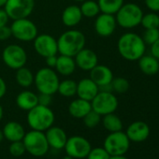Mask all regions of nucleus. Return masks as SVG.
Masks as SVG:
<instances>
[{"label": "nucleus", "mask_w": 159, "mask_h": 159, "mask_svg": "<svg viewBox=\"0 0 159 159\" xmlns=\"http://www.w3.org/2000/svg\"><path fill=\"white\" fill-rule=\"evenodd\" d=\"M45 136L49 143V146L55 150L64 149L66 142L67 140V136L66 132L64 131V129L58 126L52 125L45 131Z\"/></svg>", "instance_id": "nucleus-19"}, {"label": "nucleus", "mask_w": 159, "mask_h": 159, "mask_svg": "<svg viewBox=\"0 0 159 159\" xmlns=\"http://www.w3.org/2000/svg\"><path fill=\"white\" fill-rule=\"evenodd\" d=\"M94 26H95V31L98 36L102 38H108L111 36L116 29L117 23H116L115 16L112 14L100 12L96 17Z\"/></svg>", "instance_id": "nucleus-14"}, {"label": "nucleus", "mask_w": 159, "mask_h": 159, "mask_svg": "<svg viewBox=\"0 0 159 159\" xmlns=\"http://www.w3.org/2000/svg\"><path fill=\"white\" fill-rule=\"evenodd\" d=\"M3 114H4V111H3L2 106L0 105V121H1V120H2V118H3Z\"/></svg>", "instance_id": "nucleus-46"}, {"label": "nucleus", "mask_w": 159, "mask_h": 159, "mask_svg": "<svg viewBox=\"0 0 159 159\" xmlns=\"http://www.w3.org/2000/svg\"><path fill=\"white\" fill-rule=\"evenodd\" d=\"M10 17L7 14L6 11L4 9H0V27L7 25L9 23Z\"/></svg>", "instance_id": "nucleus-41"}, {"label": "nucleus", "mask_w": 159, "mask_h": 159, "mask_svg": "<svg viewBox=\"0 0 159 159\" xmlns=\"http://www.w3.org/2000/svg\"><path fill=\"white\" fill-rule=\"evenodd\" d=\"M64 149L66 152V155L76 159H82L86 158L92 149V146L85 138L82 136H72L67 138Z\"/></svg>", "instance_id": "nucleus-12"}, {"label": "nucleus", "mask_w": 159, "mask_h": 159, "mask_svg": "<svg viewBox=\"0 0 159 159\" xmlns=\"http://www.w3.org/2000/svg\"><path fill=\"white\" fill-rule=\"evenodd\" d=\"M35 8V0H8L4 10L11 20L28 18Z\"/></svg>", "instance_id": "nucleus-11"}, {"label": "nucleus", "mask_w": 159, "mask_h": 159, "mask_svg": "<svg viewBox=\"0 0 159 159\" xmlns=\"http://www.w3.org/2000/svg\"><path fill=\"white\" fill-rule=\"evenodd\" d=\"M85 42L86 39L83 32L74 29L66 31L57 39L58 52L74 57L85 47Z\"/></svg>", "instance_id": "nucleus-2"}, {"label": "nucleus", "mask_w": 159, "mask_h": 159, "mask_svg": "<svg viewBox=\"0 0 159 159\" xmlns=\"http://www.w3.org/2000/svg\"><path fill=\"white\" fill-rule=\"evenodd\" d=\"M74 60L76 66L84 71H90L98 64V57L97 53L93 50L86 48L80 51L74 56Z\"/></svg>", "instance_id": "nucleus-15"}, {"label": "nucleus", "mask_w": 159, "mask_h": 159, "mask_svg": "<svg viewBox=\"0 0 159 159\" xmlns=\"http://www.w3.org/2000/svg\"><path fill=\"white\" fill-rule=\"evenodd\" d=\"M130 146V140L125 132L117 131L110 133L104 140V149L111 156L125 155Z\"/></svg>", "instance_id": "nucleus-7"}, {"label": "nucleus", "mask_w": 159, "mask_h": 159, "mask_svg": "<svg viewBox=\"0 0 159 159\" xmlns=\"http://www.w3.org/2000/svg\"><path fill=\"white\" fill-rule=\"evenodd\" d=\"M2 131H3L4 138L7 139L11 142L23 140V139L25 135L24 126L20 123L15 122V121L8 122L4 125Z\"/></svg>", "instance_id": "nucleus-21"}, {"label": "nucleus", "mask_w": 159, "mask_h": 159, "mask_svg": "<svg viewBox=\"0 0 159 159\" xmlns=\"http://www.w3.org/2000/svg\"><path fill=\"white\" fill-rule=\"evenodd\" d=\"M83 14L79 6L69 5L62 12V22L66 27H74L81 23L83 19Z\"/></svg>", "instance_id": "nucleus-20"}, {"label": "nucleus", "mask_w": 159, "mask_h": 159, "mask_svg": "<svg viewBox=\"0 0 159 159\" xmlns=\"http://www.w3.org/2000/svg\"><path fill=\"white\" fill-rule=\"evenodd\" d=\"M45 60H46V65H47L48 67H51V68L55 67V65H56V62H57V56L56 55L47 56V57H45Z\"/></svg>", "instance_id": "nucleus-42"}, {"label": "nucleus", "mask_w": 159, "mask_h": 159, "mask_svg": "<svg viewBox=\"0 0 159 159\" xmlns=\"http://www.w3.org/2000/svg\"><path fill=\"white\" fill-rule=\"evenodd\" d=\"M146 7L152 12L159 11V0H144Z\"/></svg>", "instance_id": "nucleus-39"}, {"label": "nucleus", "mask_w": 159, "mask_h": 159, "mask_svg": "<svg viewBox=\"0 0 159 159\" xmlns=\"http://www.w3.org/2000/svg\"><path fill=\"white\" fill-rule=\"evenodd\" d=\"M111 155L104 149V147H97L92 148L86 156L87 159H110Z\"/></svg>", "instance_id": "nucleus-35"}, {"label": "nucleus", "mask_w": 159, "mask_h": 159, "mask_svg": "<svg viewBox=\"0 0 159 159\" xmlns=\"http://www.w3.org/2000/svg\"><path fill=\"white\" fill-rule=\"evenodd\" d=\"M90 79L99 87L110 84L113 79V73L111 69L104 65H97L90 70Z\"/></svg>", "instance_id": "nucleus-17"}, {"label": "nucleus", "mask_w": 159, "mask_h": 159, "mask_svg": "<svg viewBox=\"0 0 159 159\" xmlns=\"http://www.w3.org/2000/svg\"><path fill=\"white\" fill-rule=\"evenodd\" d=\"M80 9H81L83 16L85 18H96L101 12L98 1H95V0H85L82 3Z\"/></svg>", "instance_id": "nucleus-30"}, {"label": "nucleus", "mask_w": 159, "mask_h": 159, "mask_svg": "<svg viewBox=\"0 0 159 159\" xmlns=\"http://www.w3.org/2000/svg\"><path fill=\"white\" fill-rule=\"evenodd\" d=\"M11 37H12L11 26H8V25H7L0 27V40H1V41L7 40Z\"/></svg>", "instance_id": "nucleus-37"}, {"label": "nucleus", "mask_w": 159, "mask_h": 159, "mask_svg": "<svg viewBox=\"0 0 159 159\" xmlns=\"http://www.w3.org/2000/svg\"><path fill=\"white\" fill-rule=\"evenodd\" d=\"M17 106L23 111H30L39 104L38 95L32 91H22L16 98Z\"/></svg>", "instance_id": "nucleus-24"}, {"label": "nucleus", "mask_w": 159, "mask_h": 159, "mask_svg": "<svg viewBox=\"0 0 159 159\" xmlns=\"http://www.w3.org/2000/svg\"><path fill=\"white\" fill-rule=\"evenodd\" d=\"M57 93L65 98H72L77 94V83L74 80L66 79L59 83Z\"/></svg>", "instance_id": "nucleus-29"}, {"label": "nucleus", "mask_w": 159, "mask_h": 159, "mask_svg": "<svg viewBox=\"0 0 159 159\" xmlns=\"http://www.w3.org/2000/svg\"><path fill=\"white\" fill-rule=\"evenodd\" d=\"M140 71L147 76H153L159 72V60L152 54H143L139 60Z\"/></svg>", "instance_id": "nucleus-23"}, {"label": "nucleus", "mask_w": 159, "mask_h": 159, "mask_svg": "<svg viewBox=\"0 0 159 159\" xmlns=\"http://www.w3.org/2000/svg\"><path fill=\"white\" fill-rule=\"evenodd\" d=\"M4 139V135H3V131L0 129V142H1Z\"/></svg>", "instance_id": "nucleus-47"}, {"label": "nucleus", "mask_w": 159, "mask_h": 159, "mask_svg": "<svg viewBox=\"0 0 159 159\" xmlns=\"http://www.w3.org/2000/svg\"><path fill=\"white\" fill-rule=\"evenodd\" d=\"M2 59L8 67L16 70L25 66L27 62V53L22 46L11 44L3 50Z\"/></svg>", "instance_id": "nucleus-10"}, {"label": "nucleus", "mask_w": 159, "mask_h": 159, "mask_svg": "<svg viewBox=\"0 0 159 159\" xmlns=\"http://www.w3.org/2000/svg\"><path fill=\"white\" fill-rule=\"evenodd\" d=\"M150 54L159 60V39L150 46Z\"/></svg>", "instance_id": "nucleus-40"}, {"label": "nucleus", "mask_w": 159, "mask_h": 159, "mask_svg": "<svg viewBox=\"0 0 159 159\" xmlns=\"http://www.w3.org/2000/svg\"><path fill=\"white\" fill-rule=\"evenodd\" d=\"M58 74L62 76H69L73 74L76 69V63L74 57L60 54L57 56V62L54 67Z\"/></svg>", "instance_id": "nucleus-25"}, {"label": "nucleus", "mask_w": 159, "mask_h": 159, "mask_svg": "<svg viewBox=\"0 0 159 159\" xmlns=\"http://www.w3.org/2000/svg\"><path fill=\"white\" fill-rule=\"evenodd\" d=\"M12 37L23 42L33 41L38 34V27L28 18H23L18 20H13L11 25Z\"/></svg>", "instance_id": "nucleus-8"}, {"label": "nucleus", "mask_w": 159, "mask_h": 159, "mask_svg": "<svg viewBox=\"0 0 159 159\" xmlns=\"http://www.w3.org/2000/svg\"><path fill=\"white\" fill-rule=\"evenodd\" d=\"M125 134L130 141L142 142L149 138L150 127L143 121H136L128 125Z\"/></svg>", "instance_id": "nucleus-16"}, {"label": "nucleus", "mask_w": 159, "mask_h": 159, "mask_svg": "<svg viewBox=\"0 0 159 159\" xmlns=\"http://www.w3.org/2000/svg\"><path fill=\"white\" fill-rule=\"evenodd\" d=\"M92 110L101 116L114 112L118 108V99L113 92L99 91L91 101Z\"/></svg>", "instance_id": "nucleus-9"}, {"label": "nucleus", "mask_w": 159, "mask_h": 159, "mask_svg": "<svg viewBox=\"0 0 159 159\" xmlns=\"http://www.w3.org/2000/svg\"><path fill=\"white\" fill-rule=\"evenodd\" d=\"M99 92L98 86L92 81L90 78L82 79L79 83H77V96L78 98L92 101L93 98Z\"/></svg>", "instance_id": "nucleus-18"}, {"label": "nucleus", "mask_w": 159, "mask_h": 159, "mask_svg": "<svg viewBox=\"0 0 159 159\" xmlns=\"http://www.w3.org/2000/svg\"><path fill=\"white\" fill-rule=\"evenodd\" d=\"M34 49L36 52L41 57H47L50 55H56L58 52L57 39L49 34H40L33 40Z\"/></svg>", "instance_id": "nucleus-13"}, {"label": "nucleus", "mask_w": 159, "mask_h": 159, "mask_svg": "<svg viewBox=\"0 0 159 159\" xmlns=\"http://www.w3.org/2000/svg\"><path fill=\"white\" fill-rule=\"evenodd\" d=\"M142 39L145 42L146 45H152L159 39V28H151V29H145Z\"/></svg>", "instance_id": "nucleus-34"}, {"label": "nucleus", "mask_w": 159, "mask_h": 159, "mask_svg": "<svg viewBox=\"0 0 159 159\" xmlns=\"http://www.w3.org/2000/svg\"><path fill=\"white\" fill-rule=\"evenodd\" d=\"M101 121H102L104 128L108 130L110 133L121 131L123 129V122L119 116L114 114V112L103 115V118L101 119Z\"/></svg>", "instance_id": "nucleus-27"}, {"label": "nucleus", "mask_w": 159, "mask_h": 159, "mask_svg": "<svg viewBox=\"0 0 159 159\" xmlns=\"http://www.w3.org/2000/svg\"><path fill=\"white\" fill-rule=\"evenodd\" d=\"M34 74L33 72L25 67H20L18 69H16V74H15V80L16 83L24 88H28L30 87L33 84H34Z\"/></svg>", "instance_id": "nucleus-26"}, {"label": "nucleus", "mask_w": 159, "mask_h": 159, "mask_svg": "<svg viewBox=\"0 0 159 159\" xmlns=\"http://www.w3.org/2000/svg\"><path fill=\"white\" fill-rule=\"evenodd\" d=\"M98 4L102 13L115 15L125 3L124 0H98Z\"/></svg>", "instance_id": "nucleus-28"}, {"label": "nucleus", "mask_w": 159, "mask_h": 159, "mask_svg": "<svg viewBox=\"0 0 159 159\" xmlns=\"http://www.w3.org/2000/svg\"><path fill=\"white\" fill-rule=\"evenodd\" d=\"M73 1H76V2H84L85 0H73Z\"/></svg>", "instance_id": "nucleus-49"}, {"label": "nucleus", "mask_w": 159, "mask_h": 159, "mask_svg": "<svg viewBox=\"0 0 159 159\" xmlns=\"http://www.w3.org/2000/svg\"><path fill=\"white\" fill-rule=\"evenodd\" d=\"M38 99H39V105L49 107L51 105V103H52V95L39 93V95L38 96Z\"/></svg>", "instance_id": "nucleus-38"}, {"label": "nucleus", "mask_w": 159, "mask_h": 159, "mask_svg": "<svg viewBox=\"0 0 159 159\" xmlns=\"http://www.w3.org/2000/svg\"><path fill=\"white\" fill-rule=\"evenodd\" d=\"M62 159H74V158H72L71 156H69V155H66L65 157H63Z\"/></svg>", "instance_id": "nucleus-48"}, {"label": "nucleus", "mask_w": 159, "mask_h": 159, "mask_svg": "<svg viewBox=\"0 0 159 159\" xmlns=\"http://www.w3.org/2000/svg\"><path fill=\"white\" fill-rule=\"evenodd\" d=\"M7 92V84L4 80L0 77V98H2Z\"/></svg>", "instance_id": "nucleus-43"}, {"label": "nucleus", "mask_w": 159, "mask_h": 159, "mask_svg": "<svg viewBox=\"0 0 159 159\" xmlns=\"http://www.w3.org/2000/svg\"><path fill=\"white\" fill-rule=\"evenodd\" d=\"M84 124L85 125L86 127L88 128H94L99 125L101 122V115L96 112L95 111L91 110L84 118Z\"/></svg>", "instance_id": "nucleus-33"}, {"label": "nucleus", "mask_w": 159, "mask_h": 159, "mask_svg": "<svg viewBox=\"0 0 159 159\" xmlns=\"http://www.w3.org/2000/svg\"><path fill=\"white\" fill-rule=\"evenodd\" d=\"M23 142L25 144L26 152L36 157H40L45 155L49 149V143L47 141L45 132L39 130H30L25 133Z\"/></svg>", "instance_id": "nucleus-6"}, {"label": "nucleus", "mask_w": 159, "mask_h": 159, "mask_svg": "<svg viewBox=\"0 0 159 159\" xmlns=\"http://www.w3.org/2000/svg\"><path fill=\"white\" fill-rule=\"evenodd\" d=\"M55 116L50 107L38 104L36 107L28 111L26 121L28 125L33 130L45 132L48 128L53 125Z\"/></svg>", "instance_id": "nucleus-3"}, {"label": "nucleus", "mask_w": 159, "mask_h": 159, "mask_svg": "<svg viewBox=\"0 0 159 159\" xmlns=\"http://www.w3.org/2000/svg\"><path fill=\"white\" fill-rule=\"evenodd\" d=\"M91 110H92L91 102L82 99L80 98L71 101L68 106L69 114L77 119H83Z\"/></svg>", "instance_id": "nucleus-22"}, {"label": "nucleus", "mask_w": 159, "mask_h": 159, "mask_svg": "<svg viewBox=\"0 0 159 159\" xmlns=\"http://www.w3.org/2000/svg\"><path fill=\"white\" fill-rule=\"evenodd\" d=\"M60 80L58 74L51 67L39 68L34 76V84L39 93L53 95L57 93Z\"/></svg>", "instance_id": "nucleus-4"}, {"label": "nucleus", "mask_w": 159, "mask_h": 159, "mask_svg": "<svg viewBox=\"0 0 159 159\" xmlns=\"http://www.w3.org/2000/svg\"><path fill=\"white\" fill-rule=\"evenodd\" d=\"M143 11L141 8L135 3L124 4L115 13L116 23L125 29H132L140 25Z\"/></svg>", "instance_id": "nucleus-5"}, {"label": "nucleus", "mask_w": 159, "mask_h": 159, "mask_svg": "<svg viewBox=\"0 0 159 159\" xmlns=\"http://www.w3.org/2000/svg\"><path fill=\"white\" fill-rule=\"evenodd\" d=\"M140 25L144 29H151V28H159V15L157 12H149L143 14Z\"/></svg>", "instance_id": "nucleus-31"}, {"label": "nucleus", "mask_w": 159, "mask_h": 159, "mask_svg": "<svg viewBox=\"0 0 159 159\" xmlns=\"http://www.w3.org/2000/svg\"><path fill=\"white\" fill-rule=\"evenodd\" d=\"M7 1H8V0H0V9L5 7V5H6Z\"/></svg>", "instance_id": "nucleus-45"}, {"label": "nucleus", "mask_w": 159, "mask_h": 159, "mask_svg": "<svg viewBox=\"0 0 159 159\" xmlns=\"http://www.w3.org/2000/svg\"><path fill=\"white\" fill-rule=\"evenodd\" d=\"M26 152L25 144L23 142V140H19V141H13L11 142V144L10 145V152L12 156L15 157H20L22 156L25 152Z\"/></svg>", "instance_id": "nucleus-36"}, {"label": "nucleus", "mask_w": 159, "mask_h": 159, "mask_svg": "<svg viewBox=\"0 0 159 159\" xmlns=\"http://www.w3.org/2000/svg\"><path fill=\"white\" fill-rule=\"evenodd\" d=\"M120 55L127 61H138L146 52V44L142 38L133 32L123 34L117 41Z\"/></svg>", "instance_id": "nucleus-1"}, {"label": "nucleus", "mask_w": 159, "mask_h": 159, "mask_svg": "<svg viewBox=\"0 0 159 159\" xmlns=\"http://www.w3.org/2000/svg\"><path fill=\"white\" fill-rule=\"evenodd\" d=\"M110 159H128V158L125 157V155H113V156H111Z\"/></svg>", "instance_id": "nucleus-44"}, {"label": "nucleus", "mask_w": 159, "mask_h": 159, "mask_svg": "<svg viewBox=\"0 0 159 159\" xmlns=\"http://www.w3.org/2000/svg\"><path fill=\"white\" fill-rule=\"evenodd\" d=\"M112 92H115L117 94H125L129 90L130 84L125 78L123 77H117L113 78L111 83Z\"/></svg>", "instance_id": "nucleus-32"}]
</instances>
